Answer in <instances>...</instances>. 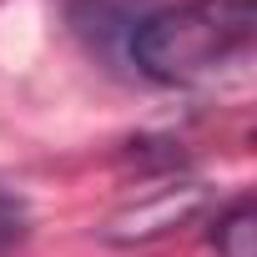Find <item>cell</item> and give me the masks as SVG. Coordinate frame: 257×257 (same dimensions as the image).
I'll list each match as a JSON object with an SVG mask.
<instances>
[{"mask_svg":"<svg viewBox=\"0 0 257 257\" xmlns=\"http://www.w3.org/2000/svg\"><path fill=\"white\" fill-rule=\"evenodd\" d=\"M257 6L252 0H177L142 16L126 36L132 66L177 91L242 81L252 66Z\"/></svg>","mask_w":257,"mask_h":257,"instance_id":"1","label":"cell"},{"mask_svg":"<svg viewBox=\"0 0 257 257\" xmlns=\"http://www.w3.org/2000/svg\"><path fill=\"white\" fill-rule=\"evenodd\" d=\"M207 202V192L197 182H167V187H152L142 202H132L126 212L111 217L106 237L111 242H152V237H167L177 222L197 217Z\"/></svg>","mask_w":257,"mask_h":257,"instance_id":"2","label":"cell"},{"mask_svg":"<svg viewBox=\"0 0 257 257\" xmlns=\"http://www.w3.org/2000/svg\"><path fill=\"white\" fill-rule=\"evenodd\" d=\"M212 252L217 257H257V212L252 197H237L232 207H222L212 217Z\"/></svg>","mask_w":257,"mask_h":257,"instance_id":"3","label":"cell"}]
</instances>
